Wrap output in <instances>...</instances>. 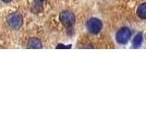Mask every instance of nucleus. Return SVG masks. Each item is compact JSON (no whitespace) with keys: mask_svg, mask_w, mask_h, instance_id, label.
<instances>
[{"mask_svg":"<svg viewBox=\"0 0 146 131\" xmlns=\"http://www.w3.org/2000/svg\"><path fill=\"white\" fill-rule=\"evenodd\" d=\"M1 1H3V2H10V1H12V0H1Z\"/></svg>","mask_w":146,"mask_h":131,"instance_id":"9","label":"nucleus"},{"mask_svg":"<svg viewBox=\"0 0 146 131\" xmlns=\"http://www.w3.org/2000/svg\"><path fill=\"white\" fill-rule=\"evenodd\" d=\"M60 21L66 27H72L75 23V17L70 11H62L60 13Z\"/></svg>","mask_w":146,"mask_h":131,"instance_id":"2","label":"nucleus"},{"mask_svg":"<svg viewBox=\"0 0 146 131\" xmlns=\"http://www.w3.org/2000/svg\"><path fill=\"white\" fill-rule=\"evenodd\" d=\"M42 10V0H35L32 6V11L34 13H38Z\"/></svg>","mask_w":146,"mask_h":131,"instance_id":"7","label":"nucleus"},{"mask_svg":"<svg viewBox=\"0 0 146 131\" xmlns=\"http://www.w3.org/2000/svg\"><path fill=\"white\" fill-rule=\"evenodd\" d=\"M86 27H87V30L91 32L92 34H97L102 30L103 23H102L100 20L96 19V18H92V19H90L87 21Z\"/></svg>","mask_w":146,"mask_h":131,"instance_id":"3","label":"nucleus"},{"mask_svg":"<svg viewBox=\"0 0 146 131\" xmlns=\"http://www.w3.org/2000/svg\"><path fill=\"white\" fill-rule=\"evenodd\" d=\"M142 43V34H137L136 36H135V39H134V43H133V45L134 46H140V44Z\"/></svg>","mask_w":146,"mask_h":131,"instance_id":"8","label":"nucleus"},{"mask_svg":"<svg viewBox=\"0 0 146 131\" xmlns=\"http://www.w3.org/2000/svg\"><path fill=\"white\" fill-rule=\"evenodd\" d=\"M27 47L29 48H33V49L42 48L43 44H42V42L38 38H31L30 41H29V43H27Z\"/></svg>","mask_w":146,"mask_h":131,"instance_id":"5","label":"nucleus"},{"mask_svg":"<svg viewBox=\"0 0 146 131\" xmlns=\"http://www.w3.org/2000/svg\"><path fill=\"white\" fill-rule=\"evenodd\" d=\"M7 23L8 25L13 29V30H18L22 26L23 23V18L20 13H12L7 18Z\"/></svg>","mask_w":146,"mask_h":131,"instance_id":"1","label":"nucleus"},{"mask_svg":"<svg viewBox=\"0 0 146 131\" xmlns=\"http://www.w3.org/2000/svg\"><path fill=\"white\" fill-rule=\"evenodd\" d=\"M137 17L142 20H145L146 19V3H142L139 8H137Z\"/></svg>","mask_w":146,"mask_h":131,"instance_id":"6","label":"nucleus"},{"mask_svg":"<svg viewBox=\"0 0 146 131\" xmlns=\"http://www.w3.org/2000/svg\"><path fill=\"white\" fill-rule=\"evenodd\" d=\"M131 37V31L128 27H123L120 31L117 33L116 39L119 44H125L128 43V41Z\"/></svg>","mask_w":146,"mask_h":131,"instance_id":"4","label":"nucleus"}]
</instances>
